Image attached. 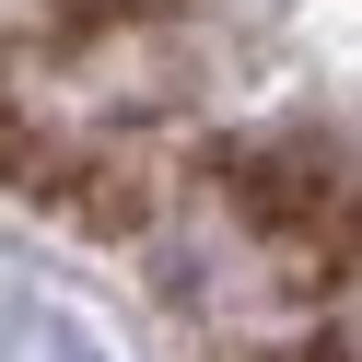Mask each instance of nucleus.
Returning <instances> with one entry per match:
<instances>
[{"label":"nucleus","mask_w":362,"mask_h":362,"mask_svg":"<svg viewBox=\"0 0 362 362\" xmlns=\"http://www.w3.org/2000/svg\"><path fill=\"white\" fill-rule=\"evenodd\" d=\"M234 199H245V222H269V234L304 245V257H351V245H362V187L327 175L315 152H245Z\"/></svg>","instance_id":"f257e3e1"},{"label":"nucleus","mask_w":362,"mask_h":362,"mask_svg":"<svg viewBox=\"0 0 362 362\" xmlns=\"http://www.w3.org/2000/svg\"><path fill=\"white\" fill-rule=\"evenodd\" d=\"M0 187H24V199H59V187H71V152H59V129L35 117L24 94H0Z\"/></svg>","instance_id":"f03ea898"}]
</instances>
